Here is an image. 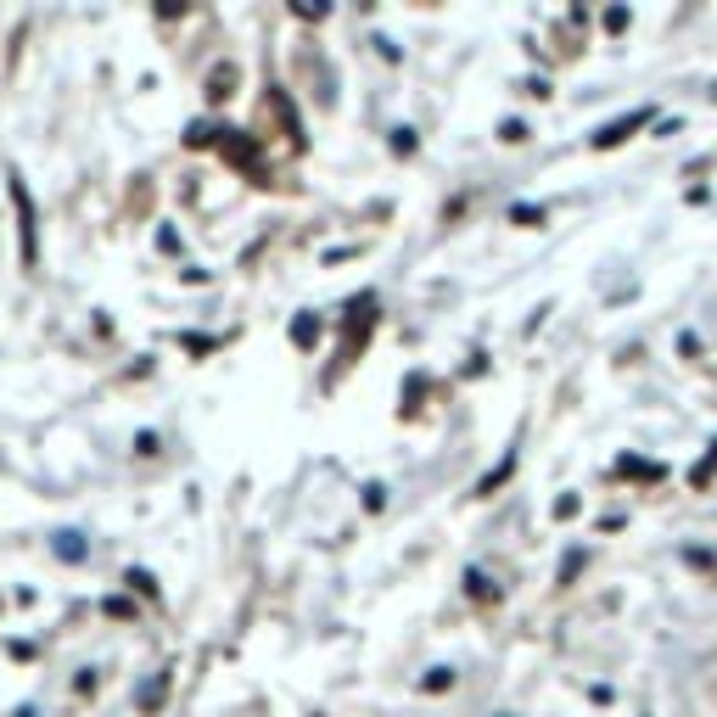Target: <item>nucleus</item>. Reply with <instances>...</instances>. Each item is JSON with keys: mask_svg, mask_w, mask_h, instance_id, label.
Wrapping results in <instances>:
<instances>
[{"mask_svg": "<svg viewBox=\"0 0 717 717\" xmlns=\"http://www.w3.org/2000/svg\"><path fill=\"white\" fill-rule=\"evenodd\" d=\"M12 202H17V236H23V264H40V241H34V197H29V185L12 174Z\"/></svg>", "mask_w": 717, "mask_h": 717, "instance_id": "nucleus-1", "label": "nucleus"}, {"mask_svg": "<svg viewBox=\"0 0 717 717\" xmlns=\"http://www.w3.org/2000/svg\"><path fill=\"white\" fill-rule=\"evenodd\" d=\"M639 124H650V107H633L628 118H617V124H605L600 135H594V146H600V152H605V146H622V141H628V135H633Z\"/></svg>", "mask_w": 717, "mask_h": 717, "instance_id": "nucleus-2", "label": "nucleus"}, {"mask_svg": "<svg viewBox=\"0 0 717 717\" xmlns=\"http://www.w3.org/2000/svg\"><path fill=\"white\" fill-rule=\"evenodd\" d=\"M230 85H236V68L225 62V68H213V79H208V96H213V101H225V96H230Z\"/></svg>", "mask_w": 717, "mask_h": 717, "instance_id": "nucleus-3", "label": "nucleus"}, {"mask_svg": "<svg viewBox=\"0 0 717 717\" xmlns=\"http://www.w3.org/2000/svg\"><path fill=\"white\" fill-rule=\"evenodd\" d=\"M57 555L62 561H85V538L79 533H57Z\"/></svg>", "mask_w": 717, "mask_h": 717, "instance_id": "nucleus-4", "label": "nucleus"}, {"mask_svg": "<svg viewBox=\"0 0 717 717\" xmlns=\"http://www.w3.org/2000/svg\"><path fill=\"white\" fill-rule=\"evenodd\" d=\"M213 141H219V129L213 124H191L185 129V146H213Z\"/></svg>", "mask_w": 717, "mask_h": 717, "instance_id": "nucleus-5", "label": "nucleus"}, {"mask_svg": "<svg viewBox=\"0 0 717 717\" xmlns=\"http://www.w3.org/2000/svg\"><path fill=\"white\" fill-rule=\"evenodd\" d=\"M510 471H516V454H510V460L499 465V471H488V477H482V493H493V488H499V482L510 477Z\"/></svg>", "mask_w": 717, "mask_h": 717, "instance_id": "nucleus-6", "label": "nucleus"}, {"mask_svg": "<svg viewBox=\"0 0 717 717\" xmlns=\"http://www.w3.org/2000/svg\"><path fill=\"white\" fill-rule=\"evenodd\" d=\"M129 589H135V594H157V583L141 572V566H135V572H129Z\"/></svg>", "mask_w": 717, "mask_h": 717, "instance_id": "nucleus-7", "label": "nucleus"}, {"mask_svg": "<svg viewBox=\"0 0 717 717\" xmlns=\"http://www.w3.org/2000/svg\"><path fill=\"white\" fill-rule=\"evenodd\" d=\"M678 353H684V359H701V337H689L684 331V337H678Z\"/></svg>", "mask_w": 717, "mask_h": 717, "instance_id": "nucleus-8", "label": "nucleus"}, {"mask_svg": "<svg viewBox=\"0 0 717 717\" xmlns=\"http://www.w3.org/2000/svg\"><path fill=\"white\" fill-rule=\"evenodd\" d=\"M135 701H141V706H157V701H163V684H141V695H135Z\"/></svg>", "mask_w": 717, "mask_h": 717, "instance_id": "nucleus-9", "label": "nucleus"}, {"mask_svg": "<svg viewBox=\"0 0 717 717\" xmlns=\"http://www.w3.org/2000/svg\"><path fill=\"white\" fill-rule=\"evenodd\" d=\"M499 141H527V124H499Z\"/></svg>", "mask_w": 717, "mask_h": 717, "instance_id": "nucleus-10", "label": "nucleus"}]
</instances>
